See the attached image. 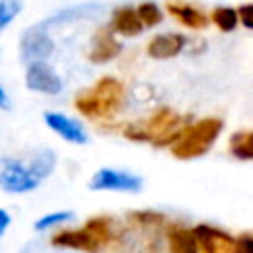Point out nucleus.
<instances>
[{
  "label": "nucleus",
  "instance_id": "nucleus-1",
  "mask_svg": "<svg viewBox=\"0 0 253 253\" xmlns=\"http://www.w3.org/2000/svg\"><path fill=\"white\" fill-rule=\"evenodd\" d=\"M190 123L192 121L188 117L172 111L170 107H160L146 119L121 123L117 126L109 123V125H103V128L107 130L117 128L126 140H132V142L150 144L154 148H170L174 140L180 136V132L186 128V125Z\"/></svg>",
  "mask_w": 253,
  "mask_h": 253
},
{
  "label": "nucleus",
  "instance_id": "nucleus-2",
  "mask_svg": "<svg viewBox=\"0 0 253 253\" xmlns=\"http://www.w3.org/2000/svg\"><path fill=\"white\" fill-rule=\"evenodd\" d=\"M123 233V223L113 215H93L81 227L57 229L51 235V245L81 253H103L113 249Z\"/></svg>",
  "mask_w": 253,
  "mask_h": 253
},
{
  "label": "nucleus",
  "instance_id": "nucleus-3",
  "mask_svg": "<svg viewBox=\"0 0 253 253\" xmlns=\"http://www.w3.org/2000/svg\"><path fill=\"white\" fill-rule=\"evenodd\" d=\"M126 101V89L125 83L113 75L99 77L91 87L79 91L75 95V109L81 117L97 123H113Z\"/></svg>",
  "mask_w": 253,
  "mask_h": 253
},
{
  "label": "nucleus",
  "instance_id": "nucleus-4",
  "mask_svg": "<svg viewBox=\"0 0 253 253\" xmlns=\"http://www.w3.org/2000/svg\"><path fill=\"white\" fill-rule=\"evenodd\" d=\"M221 130H223V121L217 117H204L192 121L190 125H186V128L180 132V136L174 140V144L168 150L178 160L202 158L215 146Z\"/></svg>",
  "mask_w": 253,
  "mask_h": 253
},
{
  "label": "nucleus",
  "instance_id": "nucleus-5",
  "mask_svg": "<svg viewBox=\"0 0 253 253\" xmlns=\"http://www.w3.org/2000/svg\"><path fill=\"white\" fill-rule=\"evenodd\" d=\"M42 180L34 174L28 160L14 156H0V190L6 194H28L36 190Z\"/></svg>",
  "mask_w": 253,
  "mask_h": 253
},
{
  "label": "nucleus",
  "instance_id": "nucleus-6",
  "mask_svg": "<svg viewBox=\"0 0 253 253\" xmlns=\"http://www.w3.org/2000/svg\"><path fill=\"white\" fill-rule=\"evenodd\" d=\"M142 186L144 182L138 174L128 170H117V168H99L89 180V190H95V192L136 194L142 190Z\"/></svg>",
  "mask_w": 253,
  "mask_h": 253
},
{
  "label": "nucleus",
  "instance_id": "nucleus-7",
  "mask_svg": "<svg viewBox=\"0 0 253 253\" xmlns=\"http://www.w3.org/2000/svg\"><path fill=\"white\" fill-rule=\"evenodd\" d=\"M123 53V42L111 32L109 26H101L95 30L89 42L87 59L95 65H105L113 59H117Z\"/></svg>",
  "mask_w": 253,
  "mask_h": 253
},
{
  "label": "nucleus",
  "instance_id": "nucleus-8",
  "mask_svg": "<svg viewBox=\"0 0 253 253\" xmlns=\"http://www.w3.org/2000/svg\"><path fill=\"white\" fill-rule=\"evenodd\" d=\"M20 49H22V55L26 59H30V63L32 61H45L53 53L55 43H53L51 36L47 34L45 22L43 24H36V26L28 28L24 32Z\"/></svg>",
  "mask_w": 253,
  "mask_h": 253
},
{
  "label": "nucleus",
  "instance_id": "nucleus-9",
  "mask_svg": "<svg viewBox=\"0 0 253 253\" xmlns=\"http://www.w3.org/2000/svg\"><path fill=\"white\" fill-rule=\"evenodd\" d=\"M200 253H233L235 237L211 223H198L192 227Z\"/></svg>",
  "mask_w": 253,
  "mask_h": 253
},
{
  "label": "nucleus",
  "instance_id": "nucleus-10",
  "mask_svg": "<svg viewBox=\"0 0 253 253\" xmlns=\"http://www.w3.org/2000/svg\"><path fill=\"white\" fill-rule=\"evenodd\" d=\"M26 87L36 93L57 95L63 89V81L47 61H32L26 69Z\"/></svg>",
  "mask_w": 253,
  "mask_h": 253
},
{
  "label": "nucleus",
  "instance_id": "nucleus-11",
  "mask_svg": "<svg viewBox=\"0 0 253 253\" xmlns=\"http://www.w3.org/2000/svg\"><path fill=\"white\" fill-rule=\"evenodd\" d=\"M190 40L180 34V32H164V34H156L152 36L146 45H144V53L150 59H172L178 57L186 47H188Z\"/></svg>",
  "mask_w": 253,
  "mask_h": 253
},
{
  "label": "nucleus",
  "instance_id": "nucleus-12",
  "mask_svg": "<svg viewBox=\"0 0 253 253\" xmlns=\"http://www.w3.org/2000/svg\"><path fill=\"white\" fill-rule=\"evenodd\" d=\"M164 10L168 16H172L180 26L188 30H206L210 26V14H206L200 6H196L190 0H166Z\"/></svg>",
  "mask_w": 253,
  "mask_h": 253
},
{
  "label": "nucleus",
  "instance_id": "nucleus-13",
  "mask_svg": "<svg viewBox=\"0 0 253 253\" xmlns=\"http://www.w3.org/2000/svg\"><path fill=\"white\" fill-rule=\"evenodd\" d=\"M43 121L45 125L55 132L59 134L63 140L71 142V144H87L89 142V134L85 130V126L81 125V121L69 117V115H63V113H57V111H45L43 113Z\"/></svg>",
  "mask_w": 253,
  "mask_h": 253
},
{
  "label": "nucleus",
  "instance_id": "nucleus-14",
  "mask_svg": "<svg viewBox=\"0 0 253 253\" xmlns=\"http://www.w3.org/2000/svg\"><path fill=\"white\" fill-rule=\"evenodd\" d=\"M107 26L117 38H136L144 32V26L136 14V6H130V4L117 6L111 12V20Z\"/></svg>",
  "mask_w": 253,
  "mask_h": 253
},
{
  "label": "nucleus",
  "instance_id": "nucleus-15",
  "mask_svg": "<svg viewBox=\"0 0 253 253\" xmlns=\"http://www.w3.org/2000/svg\"><path fill=\"white\" fill-rule=\"evenodd\" d=\"M164 245L168 253H200L194 229L182 221H168L164 227Z\"/></svg>",
  "mask_w": 253,
  "mask_h": 253
},
{
  "label": "nucleus",
  "instance_id": "nucleus-16",
  "mask_svg": "<svg viewBox=\"0 0 253 253\" xmlns=\"http://www.w3.org/2000/svg\"><path fill=\"white\" fill-rule=\"evenodd\" d=\"M227 150L237 160H253V128L233 132L227 140Z\"/></svg>",
  "mask_w": 253,
  "mask_h": 253
},
{
  "label": "nucleus",
  "instance_id": "nucleus-17",
  "mask_svg": "<svg viewBox=\"0 0 253 253\" xmlns=\"http://www.w3.org/2000/svg\"><path fill=\"white\" fill-rule=\"evenodd\" d=\"M210 24H213L223 34H231L239 26L237 8H233V6H215L210 12Z\"/></svg>",
  "mask_w": 253,
  "mask_h": 253
},
{
  "label": "nucleus",
  "instance_id": "nucleus-18",
  "mask_svg": "<svg viewBox=\"0 0 253 253\" xmlns=\"http://www.w3.org/2000/svg\"><path fill=\"white\" fill-rule=\"evenodd\" d=\"M28 162H30V168L34 170V174L40 180H45L47 176H51V172L55 168V162H57V156H55L53 150L43 148V150H38L36 154H32Z\"/></svg>",
  "mask_w": 253,
  "mask_h": 253
},
{
  "label": "nucleus",
  "instance_id": "nucleus-19",
  "mask_svg": "<svg viewBox=\"0 0 253 253\" xmlns=\"http://www.w3.org/2000/svg\"><path fill=\"white\" fill-rule=\"evenodd\" d=\"M136 14H138V18H140L144 30H146V28H154V26L162 24V20H164L162 8H160L156 2H152V0H144V2L136 4Z\"/></svg>",
  "mask_w": 253,
  "mask_h": 253
},
{
  "label": "nucleus",
  "instance_id": "nucleus-20",
  "mask_svg": "<svg viewBox=\"0 0 253 253\" xmlns=\"http://www.w3.org/2000/svg\"><path fill=\"white\" fill-rule=\"evenodd\" d=\"M75 217L73 211L69 210H61V211H51V213H45L42 217H38L34 221V229L36 231H47V229H53V227H59L67 221H71Z\"/></svg>",
  "mask_w": 253,
  "mask_h": 253
},
{
  "label": "nucleus",
  "instance_id": "nucleus-21",
  "mask_svg": "<svg viewBox=\"0 0 253 253\" xmlns=\"http://www.w3.org/2000/svg\"><path fill=\"white\" fill-rule=\"evenodd\" d=\"M20 10H22L20 0H0V32L14 22Z\"/></svg>",
  "mask_w": 253,
  "mask_h": 253
},
{
  "label": "nucleus",
  "instance_id": "nucleus-22",
  "mask_svg": "<svg viewBox=\"0 0 253 253\" xmlns=\"http://www.w3.org/2000/svg\"><path fill=\"white\" fill-rule=\"evenodd\" d=\"M233 253H253V231H243L235 237Z\"/></svg>",
  "mask_w": 253,
  "mask_h": 253
},
{
  "label": "nucleus",
  "instance_id": "nucleus-23",
  "mask_svg": "<svg viewBox=\"0 0 253 253\" xmlns=\"http://www.w3.org/2000/svg\"><path fill=\"white\" fill-rule=\"evenodd\" d=\"M237 16H239V26L253 30V2H245L237 6Z\"/></svg>",
  "mask_w": 253,
  "mask_h": 253
},
{
  "label": "nucleus",
  "instance_id": "nucleus-24",
  "mask_svg": "<svg viewBox=\"0 0 253 253\" xmlns=\"http://www.w3.org/2000/svg\"><path fill=\"white\" fill-rule=\"evenodd\" d=\"M10 223H12V215L4 210V208H0V239L4 237V233H6V229L10 227Z\"/></svg>",
  "mask_w": 253,
  "mask_h": 253
},
{
  "label": "nucleus",
  "instance_id": "nucleus-25",
  "mask_svg": "<svg viewBox=\"0 0 253 253\" xmlns=\"http://www.w3.org/2000/svg\"><path fill=\"white\" fill-rule=\"evenodd\" d=\"M10 109V97L4 91V87L0 85V111H8Z\"/></svg>",
  "mask_w": 253,
  "mask_h": 253
}]
</instances>
